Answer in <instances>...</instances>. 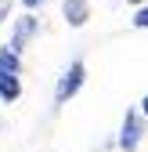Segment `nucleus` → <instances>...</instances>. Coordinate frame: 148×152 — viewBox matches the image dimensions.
I'll return each instance as SVG.
<instances>
[{
    "mask_svg": "<svg viewBox=\"0 0 148 152\" xmlns=\"http://www.w3.org/2000/svg\"><path fill=\"white\" fill-rule=\"evenodd\" d=\"M36 29H40V18H33V15H22V18H15V29H11V51H22L33 36H36Z\"/></svg>",
    "mask_w": 148,
    "mask_h": 152,
    "instance_id": "3",
    "label": "nucleus"
},
{
    "mask_svg": "<svg viewBox=\"0 0 148 152\" xmlns=\"http://www.w3.org/2000/svg\"><path fill=\"white\" fill-rule=\"evenodd\" d=\"M0 72H7V76H18V72H22V58H18V51L0 47Z\"/></svg>",
    "mask_w": 148,
    "mask_h": 152,
    "instance_id": "6",
    "label": "nucleus"
},
{
    "mask_svg": "<svg viewBox=\"0 0 148 152\" xmlns=\"http://www.w3.org/2000/svg\"><path fill=\"white\" fill-rule=\"evenodd\" d=\"M141 134H144V112L126 109V116H123V130H119V148H123V152H137Z\"/></svg>",
    "mask_w": 148,
    "mask_h": 152,
    "instance_id": "2",
    "label": "nucleus"
},
{
    "mask_svg": "<svg viewBox=\"0 0 148 152\" xmlns=\"http://www.w3.org/2000/svg\"><path fill=\"white\" fill-rule=\"evenodd\" d=\"M62 15H65V22L72 29H80V26H87V18H90V4H87V0H65Z\"/></svg>",
    "mask_w": 148,
    "mask_h": 152,
    "instance_id": "4",
    "label": "nucleus"
},
{
    "mask_svg": "<svg viewBox=\"0 0 148 152\" xmlns=\"http://www.w3.org/2000/svg\"><path fill=\"white\" fill-rule=\"evenodd\" d=\"M130 4H144V0H130Z\"/></svg>",
    "mask_w": 148,
    "mask_h": 152,
    "instance_id": "10",
    "label": "nucleus"
},
{
    "mask_svg": "<svg viewBox=\"0 0 148 152\" xmlns=\"http://www.w3.org/2000/svg\"><path fill=\"white\" fill-rule=\"evenodd\" d=\"M134 26H137V29H148V4H144V7H137V15H134Z\"/></svg>",
    "mask_w": 148,
    "mask_h": 152,
    "instance_id": "7",
    "label": "nucleus"
},
{
    "mask_svg": "<svg viewBox=\"0 0 148 152\" xmlns=\"http://www.w3.org/2000/svg\"><path fill=\"white\" fill-rule=\"evenodd\" d=\"M83 80H87V65H83V62H72V65L62 72L58 87H54V102H58V105H65L69 98H76V94H80V87H83Z\"/></svg>",
    "mask_w": 148,
    "mask_h": 152,
    "instance_id": "1",
    "label": "nucleus"
},
{
    "mask_svg": "<svg viewBox=\"0 0 148 152\" xmlns=\"http://www.w3.org/2000/svg\"><path fill=\"white\" fill-rule=\"evenodd\" d=\"M22 98V80L18 76H7V72H0V102H18Z\"/></svg>",
    "mask_w": 148,
    "mask_h": 152,
    "instance_id": "5",
    "label": "nucleus"
},
{
    "mask_svg": "<svg viewBox=\"0 0 148 152\" xmlns=\"http://www.w3.org/2000/svg\"><path fill=\"white\" fill-rule=\"evenodd\" d=\"M22 4H25L29 11H36V7H40V4H47V0H22Z\"/></svg>",
    "mask_w": 148,
    "mask_h": 152,
    "instance_id": "8",
    "label": "nucleus"
},
{
    "mask_svg": "<svg viewBox=\"0 0 148 152\" xmlns=\"http://www.w3.org/2000/svg\"><path fill=\"white\" fill-rule=\"evenodd\" d=\"M141 112H144V116H148V94H144V98H141Z\"/></svg>",
    "mask_w": 148,
    "mask_h": 152,
    "instance_id": "9",
    "label": "nucleus"
}]
</instances>
